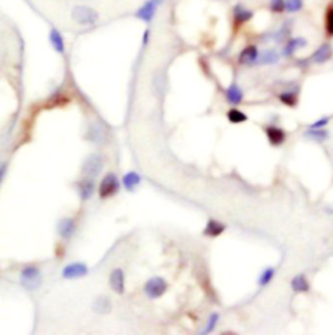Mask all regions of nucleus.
<instances>
[{"label":"nucleus","instance_id":"0eeeda50","mask_svg":"<svg viewBox=\"0 0 333 335\" xmlns=\"http://www.w3.org/2000/svg\"><path fill=\"white\" fill-rule=\"evenodd\" d=\"M158 2L156 0H147L142 7H139L136 12V17L146 24H150L154 20L158 10Z\"/></svg>","mask_w":333,"mask_h":335},{"label":"nucleus","instance_id":"f257e3e1","mask_svg":"<svg viewBox=\"0 0 333 335\" xmlns=\"http://www.w3.org/2000/svg\"><path fill=\"white\" fill-rule=\"evenodd\" d=\"M71 16L75 23L82 26H93L99 20V13L88 6H76L72 10Z\"/></svg>","mask_w":333,"mask_h":335},{"label":"nucleus","instance_id":"1a4fd4ad","mask_svg":"<svg viewBox=\"0 0 333 335\" xmlns=\"http://www.w3.org/2000/svg\"><path fill=\"white\" fill-rule=\"evenodd\" d=\"M89 273V267L82 262H73L63 269V277L65 279H77L85 277Z\"/></svg>","mask_w":333,"mask_h":335},{"label":"nucleus","instance_id":"4468645a","mask_svg":"<svg viewBox=\"0 0 333 335\" xmlns=\"http://www.w3.org/2000/svg\"><path fill=\"white\" fill-rule=\"evenodd\" d=\"M58 232L65 240L72 239V236L76 234V223L71 218H63L58 223Z\"/></svg>","mask_w":333,"mask_h":335},{"label":"nucleus","instance_id":"dca6fc26","mask_svg":"<svg viewBox=\"0 0 333 335\" xmlns=\"http://www.w3.org/2000/svg\"><path fill=\"white\" fill-rule=\"evenodd\" d=\"M280 59V54H278L276 50L268 49L264 50L263 52H259L258 60H256V64H262V65H268V64H276Z\"/></svg>","mask_w":333,"mask_h":335},{"label":"nucleus","instance_id":"6ab92c4d","mask_svg":"<svg viewBox=\"0 0 333 335\" xmlns=\"http://www.w3.org/2000/svg\"><path fill=\"white\" fill-rule=\"evenodd\" d=\"M291 30H293V23L291 21H285L275 33H273V38L277 43L285 42L286 39L290 37Z\"/></svg>","mask_w":333,"mask_h":335},{"label":"nucleus","instance_id":"72a5a7b5","mask_svg":"<svg viewBox=\"0 0 333 335\" xmlns=\"http://www.w3.org/2000/svg\"><path fill=\"white\" fill-rule=\"evenodd\" d=\"M6 170H7L6 163H0V183H2V180H3L4 174H6Z\"/></svg>","mask_w":333,"mask_h":335},{"label":"nucleus","instance_id":"39448f33","mask_svg":"<svg viewBox=\"0 0 333 335\" xmlns=\"http://www.w3.org/2000/svg\"><path fill=\"white\" fill-rule=\"evenodd\" d=\"M86 138L90 142L97 143V145H104L108 140V132L107 128L102 121H94L89 125Z\"/></svg>","mask_w":333,"mask_h":335},{"label":"nucleus","instance_id":"423d86ee","mask_svg":"<svg viewBox=\"0 0 333 335\" xmlns=\"http://www.w3.org/2000/svg\"><path fill=\"white\" fill-rule=\"evenodd\" d=\"M120 183L115 174H107L99 184V197L102 200L110 199L119 191Z\"/></svg>","mask_w":333,"mask_h":335},{"label":"nucleus","instance_id":"473e14b6","mask_svg":"<svg viewBox=\"0 0 333 335\" xmlns=\"http://www.w3.org/2000/svg\"><path fill=\"white\" fill-rule=\"evenodd\" d=\"M328 121H329L328 117H321V119H319L317 121H315L314 124H311L310 128H312V129H316V128H324L328 124Z\"/></svg>","mask_w":333,"mask_h":335},{"label":"nucleus","instance_id":"7c9ffc66","mask_svg":"<svg viewBox=\"0 0 333 335\" xmlns=\"http://www.w3.org/2000/svg\"><path fill=\"white\" fill-rule=\"evenodd\" d=\"M280 101L286 104V106H295V103H297V95H295L294 93L286 91V93L280 94Z\"/></svg>","mask_w":333,"mask_h":335},{"label":"nucleus","instance_id":"cd10ccee","mask_svg":"<svg viewBox=\"0 0 333 335\" xmlns=\"http://www.w3.org/2000/svg\"><path fill=\"white\" fill-rule=\"evenodd\" d=\"M275 273L276 271L273 267H267V269H264V270L262 271V274L259 275L258 279L259 286H267V284L271 283L273 277H275Z\"/></svg>","mask_w":333,"mask_h":335},{"label":"nucleus","instance_id":"a878e982","mask_svg":"<svg viewBox=\"0 0 333 335\" xmlns=\"http://www.w3.org/2000/svg\"><path fill=\"white\" fill-rule=\"evenodd\" d=\"M226 116H228V120L233 124H239L247 120V115L242 111L237 110V108H232V110L228 111Z\"/></svg>","mask_w":333,"mask_h":335},{"label":"nucleus","instance_id":"ddd939ff","mask_svg":"<svg viewBox=\"0 0 333 335\" xmlns=\"http://www.w3.org/2000/svg\"><path fill=\"white\" fill-rule=\"evenodd\" d=\"M77 191L82 201H88V200H90L91 196H93V193H94L95 191L94 180L91 179V178H84L81 182L78 183Z\"/></svg>","mask_w":333,"mask_h":335},{"label":"nucleus","instance_id":"aec40b11","mask_svg":"<svg viewBox=\"0 0 333 335\" xmlns=\"http://www.w3.org/2000/svg\"><path fill=\"white\" fill-rule=\"evenodd\" d=\"M226 99L232 104H238L243 99V91L237 84H232L226 89Z\"/></svg>","mask_w":333,"mask_h":335},{"label":"nucleus","instance_id":"f704fd0d","mask_svg":"<svg viewBox=\"0 0 333 335\" xmlns=\"http://www.w3.org/2000/svg\"><path fill=\"white\" fill-rule=\"evenodd\" d=\"M147 38H149V30H146L145 33V45L147 43Z\"/></svg>","mask_w":333,"mask_h":335},{"label":"nucleus","instance_id":"393cba45","mask_svg":"<svg viewBox=\"0 0 333 335\" xmlns=\"http://www.w3.org/2000/svg\"><path fill=\"white\" fill-rule=\"evenodd\" d=\"M139 183H141V176L134 171L125 174L123 178V184L126 191H134L139 186Z\"/></svg>","mask_w":333,"mask_h":335},{"label":"nucleus","instance_id":"bb28decb","mask_svg":"<svg viewBox=\"0 0 333 335\" xmlns=\"http://www.w3.org/2000/svg\"><path fill=\"white\" fill-rule=\"evenodd\" d=\"M306 136L312 138V140H317V141H324L327 140L328 137H329V132L327 129H324V128H316V129H312L310 128V130L306 132Z\"/></svg>","mask_w":333,"mask_h":335},{"label":"nucleus","instance_id":"4be33fe9","mask_svg":"<svg viewBox=\"0 0 333 335\" xmlns=\"http://www.w3.org/2000/svg\"><path fill=\"white\" fill-rule=\"evenodd\" d=\"M324 29L328 38H333V2L328 4L324 13Z\"/></svg>","mask_w":333,"mask_h":335},{"label":"nucleus","instance_id":"2f4dec72","mask_svg":"<svg viewBox=\"0 0 333 335\" xmlns=\"http://www.w3.org/2000/svg\"><path fill=\"white\" fill-rule=\"evenodd\" d=\"M217 321H219V314H216V313L211 314V317L208 318L207 326H206V329L203 330V334H207V332L212 331V330L215 329V326H216Z\"/></svg>","mask_w":333,"mask_h":335},{"label":"nucleus","instance_id":"412c9836","mask_svg":"<svg viewBox=\"0 0 333 335\" xmlns=\"http://www.w3.org/2000/svg\"><path fill=\"white\" fill-rule=\"evenodd\" d=\"M111 300L108 299L107 296H99L95 299L94 304H93V309H94L95 313L98 314H107V313L111 312Z\"/></svg>","mask_w":333,"mask_h":335},{"label":"nucleus","instance_id":"9d476101","mask_svg":"<svg viewBox=\"0 0 333 335\" xmlns=\"http://www.w3.org/2000/svg\"><path fill=\"white\" fill-rule=\"evenodd\" d=\"M333 56V49L329 43H323L315 50V52L311 55V60L316 64H324V63L329 62L330 58Z\"/></svg>","mask_w":333,"mask_h":335},{"label":"nucleus","instance_id":"f8f14e48","mask_svg":"<svg viewBox=\"0 0 333 335\" xmlns=\"http://www.w3.org/2000/svg\"><path fill=\"white\" fill-rule=\"evenodd\" d=\"M259 56V50L255 45H249L239 52L238 63L242 65H250L256 63Z\"/></svg>","mask_w":333,"mask_h":335},{"label":"nucleus","instance_id":"c756f323","mask_svg":"<svg viewBox=\"0 0 333 335\" xmlns=\"http://www.w3.org/2000/svg\"><path fill=\"white\" fill-rule=\"evenodd\" d=\"M269 11L275 15H280L285 11V0H269Z\"/></svg>","mask_w":333,"mask_h":335},{"label":"nucleus","instance_id":"c9c22d12","mask_svg":"<svg viewBox=\"0 0 333 335\" xmlns=\"http://www.w3.org/2000/svg\"><path fill=\"white\" fill-rule=\"evenodd\" d=\"M156 2H158V4H162L163 2H164V0H156Z\"/></svg>","mask_w":333,"mask_h":335},{"label":"nucleus","instance_id":"20e7f679","mask_svg":"<svg viewBox=\"0 0 333 335\" xmlns=\"http://www.w3.org/2000/svg\"><path fill=\"white\" fill-rule=\"evenodd\" d=\"M168 290V284L162 277H154L145 284V293L150 299H159Z\"/></svg>","mask_w":333,"mask_h":335},{"label":"nucleus","instance_id":"9b49d317","mask_svg":"<svg viewBox=\"0 0 333 335\" xmlns=\"http://www.w3.org/2000/svg\"><path fill=\"white\" fill-rule=\"evenodd\" d=\"M110 286L116 293L123 295L125 292V275L123 269H115L110 275Z\"/></svg>","mask_w":333,"mask_h":335},{"label":"nucleus","instance_id":"c85d7f7f","mask_svg":"<svg viewBox=\"0 0 333 335\" xmlns=\"http://www.w3.org/2000/svg\"><path fill=\"white\" fill-rule=\"evenodd\" d=\"M303 8V0H285V11L288 13H297Z\"/></svg>","mask_w":333,"mask_h":335},{"label":"nucleus","instance_id":"b1692460","mask_svg":"<svg viewBox=\"0 0 333 335\" xmlns=\"http://www.w3.org/2000/svg\"><path fill=\"white\" fill-rule=\"evenodd\" d=\"M224 230H225V226L223 223L211 219L207 223V226H206V228H204V235L211 236V238H216V236L223 234Z\"/></svg>","mask_w":333,"mask_h":335},{"label":"nucleus","instance_id":"a211bd4d","mask_svg":"<svg viewBox=\"0 0 333 335\" xmlns=\"http://www.w3.org/2000/svg\"><path fill=\"white\" fill-rule=\"evenodd\" d=\"M267 138L269 143L273 146H278L285 141V132L281 128L277 127H269L267 128Z\"/></svg>","mask_w":333,"mask_h":335},{"label":"nucleus","instance_id":"f3484780","mask_svg":"<svg viewBox=\"0 0 333 335\" xmlns=\"http://www.w3.org/2000/svg\"><path fill=\"white\" fill-rule=\"evenodd\" d=\"M50 43H51V46L54 47V50H55L58 54H64L65 52V42H64V38H63L62 33L59 32L58 29H51L50 30Z\"/></svg>","mask_w":333,"mask_h":335},{"label":"nucleus","instance_id":"5701e85b","mask_svg":"<svg viewBox=\"0 0 333 335\" xmlns=\"http://www.w3.org/2000/svg\"><path fill=\"white\" fill-rule=\"evenodd\" d=\"M291 288L294 292H307L310 290V284H308L307 278L304 277L303 274L295 275L291 280Z\"/></svg>","mask_w":333,"mask_h":335},{"label":"nucleus","instance_id":"7ed1b4c3","mask_svg":"<svg viewBox=\"0 0 333 335\" xmlns=\"http://www.w3.org/2000/svg\"><path fill=\"white\" fill-rule=\"evenodd\" d=\"M103 164L104 160L101 154H91L90 156H88V159L85 160L84 166H82V174L85 178L94 179L102 173Z\"/></svg>","mask_w":333,"mask_h":335},{"label":"nucleus","instance_id":"2eb2a0df","mask_svg":"<svg viewBox=\"0 0 333 335\" xmlns=\"http://www.w3.org/2000/svg\"><path fill=\"white\" fill-rule=\"evenodd\" d=\"M307 46V41L303 37H295V38L289 39L286 45L284 46V50H282V55L284 56H291L295 51H298L299 49H304Z\"/></svg>","mask_w":333,"mask_h":335},{"label":"nucleus","instance_id":"6e6552de","mask_svg":"<svg viewBox=\"0 0 333 335\" xmlns=\"http://www.w3.org/2000/svg\"><path fill=\"white\" fill-rule=\"evenodd\" d=\"M254 17V12L251 10H247L242 4H237L233 8V24H234V29H238L243 24L251 21Z\"/></svg>","mask_w":333,"mask_h":335},{"label":"nucleus","instance_id":"f03ea898","mask_svg":"<svg viewBox=\"0 0 333 335\" xmlns=\"http://www.w3.org/2000/svg\"><path fill=\"white\" fill-rule=\"evenodd\" d=\"M21 284L26 291H36L38 290L42 284V273L38 267L36 266H26L24 267L20 275Z\"/></svg>","mask_w":333,"mask_h":335}]
</instances>
